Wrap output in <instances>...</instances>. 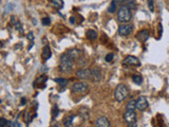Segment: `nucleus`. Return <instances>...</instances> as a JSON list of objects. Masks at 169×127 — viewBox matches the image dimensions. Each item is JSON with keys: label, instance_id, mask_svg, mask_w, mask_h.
<instances>
[{"label": "nucleus", "instance_id": "obj_9", "mask_svg": "<svg viewBox=\"0 0 169 127\" xmlns=\"http://www.w3.org/2000/svg\"><path fill=\"white\" fill-rule=\"evenodd\" d=\"M123 63L128 64V65H131V66H136V67L141 66V61H139V58H136L135 56H132V55L127 56V57L124 59Z\"/></svg>", "mask_w": 169, "mask_h": 127}, {"label": "nucleus", "instance_id": "obj_19", "mask_svg": "<svg viewBox=\"0 0 169 127\" xmlns=\"http://www.w3.org/2000/svg\"><path fill=\"white\" fill-rule=\"evenodd\" d=\"M116 0H112V2H111V4H110V6H109V8H108V12L109 13H115L116 12V8H117V4H116Z\"/></svg>", "mask_w": 169, "mask_h": 127}, {"label": "nucleus", "instance_id": "obj_2", "mask_svg": "<svg viewBox=\"0 0 169 127\" xmlns=\"http://www.w3.org/2000/svg\"><path fill=\"white\" fill-rule=\"evenodd\" d=\"M128 94H129V88L125 84H119L114 91V97L117 102H123L128 97Z\"/></svg>", "mask_w": 169, "mask_h": 127}, {"label": "nucleus", "instance_id": "obj_17", "mask_svg": "<svg viewBox=\"0 0 169 127\" xmlns=\"http://www.w3.org/2000/svg\"><path fill=\"white\" fill-rule=\"evenodd\" d=\"M50 4L56 8H62V6H64V1H62V0H51Z\"/></svg>", "mask_w": 169, "mask_h": 127}, {"label": "nucleus", "instance_id": "obj_29", "mask_svg": "<svg viewBox=\"0 0 169 127\" xmlns=\"http://www.w3.org/2000/svg\"><path fill=\"white\" fill-rule=\"evenodd\" d=\"M28 39L29 40H33L34 39V34L32 33V32H30V33L28 34Z\"/></svg>", "mask_w": 169, "mask_h": 127}, {"label": "nucleus", "instance_id": "obj_1", "mask_svg": "<svg viewBox=\"0 0 169 127\" xmlns=\"http://www.w3.org/2000/svg\"><path fill=\"white\" fill-rule=\"evenodd\" d=\"M74 66V61L70 57L68 54H64L60 57V65H59V69L62 73H68L73 69Z\"/></svg>", "mask_w": 169, "mask_h": 127}, {"label": "nucleus", "instance_id": "obj_7", "mask_svg": "<svg viewBox=\"0 0 169 127\" xmlns=\"http://www.w3.org/2000/svg\"><path fill=\"white\" fill-rule=\"evenodd\" d=\"M124 120L127 122L128 124L135 123L136 121V113L134 110H127L124 113Z\"/></svg>", "mask_w": 169, "mask_h": 127}, {"label": "nucleus", "instance_id": "obj_6", "mask_svg": "<svg viewBox=\"0 0 169 127\" xmlns=\"http://www.w3.org/2000/svg\"><path fill=\"white\" fill-rule=\"evenodd\" d=\"M76 76L81 80H89L91 78V69H87V68H83L76 71Z\"/></svg>", "mask_w": 169, "mask_h": 127}, {"label": "nucleus", "instance_id": "obj_33", "mask_svg": "<svg viewBox=\"0 0 169 127\" xmlns=\"http://www.w3.org/2000/svg\"><path fill=\"white\" fill-rule=\"evenodd\" d=\"M128 127H137L135 123H132V124H128Z\"/></svg>", "mask_w": 169, "mask_h": 127}, {"label": "nucleus", "instance_id": "obj_32", "mask_svg": "<svg viewBox=\"0 0 169 127\" xmlns=\"http://www.w3.org/2000/svg\"><path fill=\"white\" fill-rule=\"evenodd\" d=\"M13 126V123H12L11 121H8V124H6V127H11Z\"/></svg>", "mask_w": 169, "mask_h": 127}, {"label": "nucleus", "instance_id": "obj_10", "mask_svg": "<svg viewBox=\"0 0 169 127\" xmlns=\"http://www.w3.org/2000/svg\"><path fill=\"white\" fill-rule=\"evenodd\" d=\"M95 127H110V122L106 116H100L95 122Z\"/></svg>", "mask_w": 169, "mask_h": 127}, {"label": "nucleus", "instance_id": "obj_11", "mask_svg": "<svg viewBox=\"0 0 169 127\" xmlns=\"http://www.w3.org/2000/svg\"><path fill=\"white\" fill-rule=\"evenodd\" d=\"M68 55L72 58L73 61H76V59H79V58L83 56V51H81V50L78 49L70 50L69 52H68Z\"/></svg>", "mask_w": 169, "mask_h": 127}, {"label": "nucleus", "instance_id": "obj_21", "mask_svg": "<svg viewBox=\"0 0 169 127\" xmlns=\"http://www.w3.org/2000/svg\"><path fill=\"white\" fill-rule=\"evenodd\" d=\"M56 82V83H58L59 85H61L62 87H65V86L68 85V80H66V78H57L54 80Z\"/></svg>", "mask_w": 169, "mask_h": 127}, {"label": "nucleus", "instance_id": "obj_28", "mask_svg": "<svg viewBox=\"0 0 169 127\" xmlns=\"http://www.w3.org/2000/svg\"><path fill=\"white\" fill-rule=\"evenodd\" d=\"M15 28H16L17 30H19L20 32L22 31V27H21V25H20V21H19V20H17V22L15 23Z\"/></svg>", "mask_w": 169, "mask_h": 127}, {"label": "nucleus", "instance_id": "obj_15", "mask_svg": "<svg viewBox=\"0 0 169 127\" xmlns=\"http://www.w3.org/2000/svg\"><path fill=\"white\" fill-rule=\"evenodd\" d=\"M75 118V114H70V116H65L64 121H62V123H64L65 127H72V123H73V120H74Z\"/></svg>", "mask_w": 169, "mask_h": 127}, {"label": "nucleus", "instance_id": "obj_3", "mask_svg": "<svg viewBox=\"0 0 169 127\" xmlns=\"http://www.w3.org/2000/svg\"><path fill=\"white\" fill-rule=\"evenodd\" d=\"M132 18V14H131V10L127 8L126 6H121L117 13V20L123 23H128Z\"/></svg>", "mask_w": 169, "mask_h": 127}, {"label": "nucleus", "instance_id": "obj_23", "mask_svg": "<svg viewBox=\"0 0 169 127\" xmlns=\"http://www.w3.org/2000/svg\"><path fill=\"white\" fill-rule=\"evenodd\" d=\"M113 58H114V54H113V53H109V54H107V55H106L105 59H106V61H107V63H110V61H113Z\"/></svg>", "mask_w": 169, "mask_h": 127}, {"label": "nucleus", "instance_id": "obj_34", "mask_svg": "<svg viewBox=\"0 0 169 127\" xmlns=\"http://www.w3.org/2000/svg\"><path fill=\"white\" fill-rule=\"evenodd\" d=\"M70 22H71V23H74V22H75V18H74V17H71V18H70Z\"/></svg>", "mask_w": 169, "mask_h": 127}, {"label": "nucleus", "instance_id": "obj_22", "mask_svg": "<svg viewBox=\"0 0 169 127\" xmlns=\"http://www.w3.org/2000/svg\"><path fill=\"white\" fill-rule=\"evenodd\" d=\"M132 80H133V82H134V83L136 84V85H141V84H142V80H143V78H142L141 75L135 74V75H133V76H132Z\"/></svg>", "mask_w": 169, "mask_h": 127}, {"label": "nucleus", "instance_id": "obj_30", "mask_svg": "<svg viewBox=\"0 0 169 127\" xmlns=\"http://www.w3.org/2000/svg\"><path fill=\"white\" fill-rule=\"evenodd\" d=\"M13 127H21V126H20L19 122H14V123H13Z\"/></svg>", "mask_w": 169, "mask_h": 127}, {"label": "nucleus", "instance_id": "obj_27", "mask_svg": "<svg viewBox=\"0 0 169 127\" xmlns=\"http://www.w3.org/2000/svg\"><path fill=\"white\" fill-rule=\"evenodd\" d=\"M6 124H8V121H6V119H3V118H1V119H0V127L6 126Z\"/></svg>", "mask_w": 169, "mask_h": 127}, {"label": "nucleus", "instance_id": "obj_16", "mask_svg": "<svg viewBox=\"0 0 169 127\" xmlns=\"http://www.w3.org/2000/svg\"><path fill=\"white\" fill-rule=\"evenodd\" d=\"M86 36L87 38L90 39V40H95V39L97 38V32L95 30L90 29V30H88L86 32Z\"/></svg>", "mask_w": 169, "mask_h": 127}, {"label": "nucleus", "instance_id": "obj_4", "mask_svg": "<svg viewBox=\"0 0 169 127\" xmlns=\"http://www.w3.org/2000/svg\"><path fill=\"white\" fill-rule=\"evenodd\" d=\"M72 92L76 94H86L89 91V86L86 83L78 82V83L73 84L72 86Z\"/></svg>", "mask_w": 169, "mask_h": 127}, {"label": "nucleus", "instance_id": "obj_8", "mask_svg": "<svg viewBox=\"0 0 169 127\" xmlns=\"http://www.w3.org/2000/svg\"><path fill=\"white\" fill-rule=\"evenodd\" d=\"M148 108V101L145 97H140L136 99V109L141 111H144Z\"/></svg>", "mask_w": 169, "mask_h": 127}, {"label": "nucleus", "instance_id": "obj_14", "mask_svg": "<svg viewBox=\"0 0 169 127\" xmlns=\"http://www.w3.org/2000/svg\"><path fill=\"white\" fill-rule=\"evenodd\" d=\"M51 56H52V51H51L50 47L49 46H46L43 47V50H42V59L43 61H48V59H50Z\"/></svg>", "mask_w": 169, "mask_h": 127}, {"label": "nucleus", "instance_id": "obj_13", "mask_svg": "<svg viewBox=\"0 0 169 127\" xmlns=\"http://www.w3.org/2000/svg\"><path fill=\"white\" fill-rule=\"evenodd\" d=\"M149 35H150V33L148 30H142L137 33L136 37H137V39L141 40V42H146V40L149 38Z\"/></svg>", "mask_w": 169, "mask_h": 127}, {"label": "nucleus", "instance_id": "obj_31", "mask_svg": "<svg viewBox=\"0 0 169 127\" xmlns=\"http://www.w3.org/2000/svg\"><path fill=\"white\" fill-rule=\"evenodd\" d=\"M25 103H27V99H25V97H22L21 99V105H25Z\"/></svg>", "mask_w": 169, "mask_h": 127}, {"label": "nucleus", "instance_id": "obj_18", "mask_svg": "<svg viewBox=\"0 0 169 127\" xmlns=\"http://www.w3.org/2000/svg\"><path fill=\"white\" fill-rule=\"evenodd\" d=\"M127 110H135L136 108V101L134 99H131L129 102L127 103Z\"/></svg>", "mask_w": 169, "mask_h": 127}, {"label": "nucleus", "instance_id": "obj_24", "mask_svg": "<svg viewBox=\"0 0 169 127\" xmlns=\"http://www.w3.org/2000/svg\"><path fill=\"white\" fill-rule=\"evenodd\" d=\"M41 22L43 25H51V19L49 17H44V18H42Z\"/></svg>", "mask_w": 169, "mask_h": 127}, {"label": "nucleus", "instance_id": "obj_25", "mask_svg": "<svg viewBox=\"0 0 169 127\" xmlns=\"http://www.w3.org/2000/svg\"><path fill=\"white\" fill-rule=\"evenodd\" d=\"M58 113H59L58 107H57V106H54V107H53V119H55Z\"/></svg>", "mask_w": 169, "mask_h": 127}, {"label": "nucleus", "instance_id": "obj_26", "mask_svg": "<svg viewBox=\"0 0 169 127\" xmlns=\"http://www.w3.org/2000/svg\"><path fill=\"white\" fill-rule=\"evenodd\" d=\"M148 6L151 12L154 11V4H153V0H148Z\"/></svg>", "mask_w": 169, "mask_h": 127}, {"label": "nucleus", "instance_id": "obj_20", "mask_svg": "<svg viewBox=\"0 0 169 127\" xmlns=\"http://www.w3.org/2000/svg\"><path fill=\"white\" fill-rule=\"evenodd\" d=\"M126 1V6L129 8L130 10L136 8V1L135 0H125Z\"/></svg>", "mask_w": 169, "mask_h": 127}, {"label": "nucleus", "instance_id": "obj_5", "mask_svg": "<svg viewBox=\"0 0 169 127\" xmlns=\"http://www.w3.org/2000/svg\"><path fill=\"white\" fill-rule=\"evenodd\" d=\"M133 30V25L131 23H125V25H121L119 27V34L122 36H128L130 35Z\"/></svg>", "mask_w": 169, "mask_h": 127}, {"label": "nucleus", "instance_id": "obj_35", "mask_svg": "<svg viewBox=\"0 0 169 127\" xmlns=\"http://www.w3.org/2000/svg\"><path fill=\"white\" fill-rule=\"evenodd\" d=\"M124 1H125V0H116V2L119 3V4H121V3H123Z\"/></svg>", "mask_w": 169, "mask_h": 127}, {"label": "nucleus", "instance_id": "obj_12", "mask_svg": "<svg viewBox=\"0 0 169 127\" xmlns=\"http://www.w3.org/2000/svg\"><path fill=\"white\" fill-rule=\"evenodd\" d=\"M102 78H103V75H102V71L100 69H97V68L91 69V78L94 82H100Z\"/></svg>", "mask_w": 169, "mask_h": 127}]
</instances>
